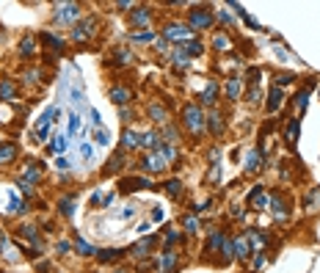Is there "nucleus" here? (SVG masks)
<instances>
[{
  "instance_id": "f257e3e1",
  "label": "nucleus",
  "mask_w": 320,
  "mask_h": 273,
  "mask_svg": "<svg viewBox=\"0 0 320 273\" xmlns=\"http://www.w3.org/2000/svg\"><path fill=\"white\" fill-rule=\"evenodd\" d=\"M182 127L188 130L193 138H202V133L207 130V116L196 102H188L185 108H182Z\"/></svg>"
},
{
  "instance_id": "f03ea898",
  "label": "nucleus",
  "mask_w": 320,
  "mask_h": 273,
  "mask_svg": "<svg viewBox=\"0 0 320 273\" xmlns=\"http://www.w3.org/2000/svg\"><path fill=\"white\" fill-rule=\"evenodd\" d=\"M190 31L188 28V22L182 25V22H168V25H163V39H166L168 44H185V42H190Z\"/></svg>"
},
{
  "instance_id": "7ed1b4c3",
  "label": "nucleus",
  "mask_w": 320,
  "mask_h": 273,
  "mask_svg": "<svg viewBox=\"0 0 320 273\" xmlns=\"http://www.w3.org/2000/svg\"><path fill=\"white\" fill-rule=\"evenodd\" d=\"M94 36H97V19L94 17L80 19V22L72 28V42L75 44H86V42H91Z\"/></svg>"
},
{
  "instance_id": "20e7f679",
  "label": "nucleus",
  "mask_w": 320,
  "mask_h": 273,
  "mask_svg": "<svg viewBox=\"0 0 320 273\" xmlns=\"http://www.w3.org/2000/svg\"><path fill=\"white\" fill-rule=\"evenodd\" d=\"M53 22H61V25H72L80 19V6L78 3H56L53 6Z\"/></svg>"
},
{
  "instance_id": "39448f33",
  "label": "nucleus",
  "mask_w": 320,
  "mask_h": 273,
  "mask_svg": "<svg viewBox=\"0 0 320 273\" xmlns=\"http://www.w3.org/2000/svg\"><path fill=\"white\" fill-rule=\"evenodd\" d=\"M213 19H215V14H213L210 9L196 6V9L188 11V28H190V31H204V28H210V25H213Z\"/></svg>"
},
{
  "instance_id": "423d86ee",
  "label": "nucleus",
  "mask_w": 320,
  "mask_h": 273,
  "mask_svg": "<svg viewBox=\"0 0 320 273\" xmlns=\"http://www.w3.org/2000/svg\"><path fill=\"white\" fill-rule=\"evenodd\" d=\"M166 166H168V160L163 158L160 152H149V155H144V158H141V163H138V168H141V171H146V174L166 171Z\"/></svg>"
},
{
  "instance_id": "0eeeda50",
  "label": "nucleus",
  "mask_w": 320,
  "mask_h": 273,
  "mask_svg": "<svg viewBox=\"0 0 320 273\" xmlns=\"http://www.w3.org/2000/svg\"><path fill=\"white\" fill-rule=\"evenodd\" d=\"M177 265H180V254L171 251V249H166L158 259H155V270L158 273H174Z\"/></svg>"
},
{
  "instance_id": "6e6552de",
  "label": "nucleus",
  "mask_w": 320,
  "mask_h": 273,
  "mask_svg": "<svg viewBox=\"0 0 320 273\" xmlns=\"http://www.w3.org/2000/svg\"><path fill=\"white\" fill-rule=\"evenodd\" d=\"M232 251H235V259H240V262H246V259L254 254V249H251V243H249L246 235L235 237V240H232Z\"/></svg>"
},
{
  "instance_id": "1a4fd4ad",
  "label": "nucleus",
  "mask_w": 320,
  "mask_h": 273,
  "mask_svg": "<svg viewBox=\"0 0 320 273\" xmlns=\"http://www.w3.org/2000/svg\"><path fill=\"white\" fill-rule=\"evenodd\" d=\"M149 19H152V11H149V6H133L130 11V25L133 28H144V25H149Z\"/></svg>"
},
{
  "instance_id": "9d476101",
  "label": "nucleus",
  "mask_w": 320,
  "mask_h": 273,
  "mask_svg": "<svg viewBox=\"0 0 320 273\" xmlns=\"http://www.w3.org/2000/svg\"><path fill=\"white\" fill-rule=\"evenodd\" d=\"M17 155H19V146L14 141H3L0 144V166H11L17 160Z\"/></svg>"
},
{
  "instance_id": "9b49d317",
  "label": "nucleus",
  "mask_w": 320,
  "mask_h": 273,
  "mask_svg": "<svg viewBox=\"0 0 320 273\" xmlns=\"http://www.w3.org/2000/svg\"><path fill=\"white\" fill-rule=\"evenodd\" d=\"M249 204L254 210H265V207H268V193H265L262 185H254V190L249 193Z\"/></svg>"
},
{
  "instance_id": "f8f14e48",
  "label": "nucleus",
  "mask_w": 320,
  "mask_h": 273,
  "mask_svg": "<svg viewBox=\"0 0 320 273\" xmlns=\"http://www.w3.org/2000/svg\"><path fill=\"white\" fill-rule=\"evenodd\" d=\"M42 42H44V47L53 53V56H61V53H64V47H66L64 39L56 36V33H42Z\"/></svg>"
},
{
  "instance_id": "ddd939ff",
  "label": "nucleus",
  "mask_w": 320,
  "mask_h": 273,
  "mask_svg": "<svg viewBox=\"0 0 320 273\" xmlns=\"http://www.w3.org/2000/svg\"><path fill=\"white\" fill-rule=\"evenodd\" d=\"M158 243L155 237H144L141 243H135L133 249H130V257H135V259H144V257H149V251H152V245Z\"/></svg>"
},
{
  "instance_id": "4468645a",
  "label": "nucleus",
  "mask_w": 320,
  "mask_h": 273,
  "mask_svg": "<svg viewBox=\"0 0 320 273\" xmlns=\"http://www.w3.org/2000/svg\"><path fill=\"white\" fill-rule=\"evenodd\" d=\"M282 102H284V91L282 88H270V94H268V102H265V111L268 113H276L279 108H282Z\"/></svg>"
},
{
  "instance_id": "2eb2a0df",
  "label": "nucleus",
  "mask_w": 320,
  "mask_h": 273,
  "mask_svg": "<svg viewBox=\"0 0 320 273\" xmlns=\"http://www.w3.org/2000/svg\"><path fill=\"white\" fill-rule=\"evenodd\" d=\"M0 100L3 102H14L17 100V83L11 78L0 80Z\"/></svg>"
},
{
  "instance_id": "dca6fc26",
  "label": "nucleus",
  "mask_w": 320,
  "mask_h": 273,
  "mask_svg": "<svg viewBox=\"0 0 320 273\" xmlns=\"http://www.w3.org/2000/svg\"><path fill=\"white\" fill-rule=\"evenodd\" d=\"M215 100H218V83H215V80H210L207 88L199 94V102H202V105H215Z\"/></svg>"
},
{
  "instance_id": "f3484780",
  "label": "nucleus",
  "mask_w": 320,
  "mask_h": 273,
  "mask_svg": "<svg viewBox=\"0 0 320 273\" xmlns=\"http://www.w3.org/2000/svg\"><path fill=\"white\" fill-rule=\"evenodd\" d=\"M240 91H243V80L240 78H227V100L237 102L240 100Z\"/></svg>"
},
{
  "instance_id": "a211bd4d",
  "label": "nucleus",
  "mask_w": 320,
  "mask_h": 273,
  "mask_svg": "<svg viewBox=\"0 0 320 273\" xmlns=\"http://www.w3.org/2000/svg\"><path fill=\"white\" fill-rule=\"evenodd\" d=\"M260 168H262V152H260V149H251V152L246 155V171L257 174Z\"/></svg>"
},
{
  "instance_id": "6ab92c4d",
  "label": "nucleus",
  "mask_w": 320,
  "mask_h": 273,
  "mask_svg": "<svg viewBox=\"0 0 320 273\" xmlns=\"http://www.w3.org/2000/svg\"><path fill=\"white\" fill-rule=\"evenodd\" d=\"M111 100L116 102V105H127V102L133 100V91L127 86H113L111 88Z\"/></svg>"
},
{
  "instance_id": "aec40b11",
  "label": "nucleus",
  "mask_w": 320,
  "mask_h": 273,
  "mask_svg": "<svg viewBox=\"0 0 320 273\" xmlns=\"http://www.w3.org/2000/svg\"><path fill=\"white\" fill-rule=\"evenodd\" d=\"M141 146V135L133 133V130H125L121 133V152H127V149H138Z\"/></svg>"
},
{
  "instance_id": "412c9836",
  "label": "nucleus",
  "mask_w": 320,
  "mask_h": 273,
  "mask_svg": "<svg viewBox=\"0 0 320 273\" xmlns=\"http://www.w3.org/2000/svg\"><path fill=\"white\" fill-rule=\"evenodd\" d=\"M33 53H36V36L28 33V36H22V42H19V56H22V58H31Z\"/></svg>"
},
{
  "instance_id": "4be33fe9",
  "label": "nucleus",
  "mask_w": 320,
  "mask_h": 273,
  "mask_svg": "<svg viewBox=\"0 0 320 273\" xmlns=\"http://www.w3.org/2000/svg\"><path fill=\"white\" fill-rule=\"evenodd\" d=\"M149 119H152V121H160V125H166V121H168V111L160 105V102H152V105H149Z\"/></svg>"
},
{
  "instance_id": "5701e85b",
  "label": "nucleus",
  "mask_w": 320,
  "mask_h": 273,
  "mask_svg": "<svg viewBox=\"0 0 320 273\" xmlns=\"http://www.w3.org/2000/svg\"><path fill=\"white\" fill-rule=\"evenodd\" d=\"M75 251H78L80 257H94V254H97V249H94L91 243H86L80 235H75Z\"/></svg>"
},
{
  "instance_id": "b1692460",
  "label": "nucleus",
  "mask_w": 320,
  "mask_h": 273,
  "mask_svg": "<svg viewBox=\"0 0 320 273\" xmlns=\"http://www.w3.org/2000/svg\"><path fill=\"white\" fill-rule=\"evenodd\" d=\"M284 141H287V144H296L298 141V119L284 121Z\"/></svg>"
},
{
  "instance_id": "393cba45",
  "label": "nucleus",
  "mask_w": 320,
  "mask_h": 273,
  "mask_svg": "<svg viewBox=\"0 0 320 273\" xmlns=\"http://www.w3.org/2000/svg\"><path fill=\"white\" fill-rule=\"evenodd\" d=\"M17 235L22 237V240H28V243H33L36 245L39 243V235H36V227H33V224H22V227L17 229Z\"/></svg>"
},
{
  "instance_id": "a878e982",
  "label": "nucleus",
  "mask_w": 320,
  "mask_h": 273,
  "mask_svg": "<svg viewBox=\"0 0 320 273\" xmlns=\"http://www.w3.org/2000/svg\"><path fill=\"white\" fill-rule=\"evenodd\" d=\"M182 50L188 53V58H199V56H204V44L199 42V39H190V42H185V44H182Z\"/></svg>"
},
{
  "instance_id": "bb28decb",
  "label": "nucleus",
  "mask_w": 320,
  "mask_h": 273,
  "mask_svg": "<svg viewBox=\"0 0 320 273\" xmlns=\"http://www.w3.org/2000/svg\"><path fill=\"white\" fill-rule=\"evenodd\" d=\"M207 130H210L213 135H221V133H224V119H221V113H218V111L210 113V119H207Z\"/></svg>"
},
{
  "instance_id": "cd10ccee",
  "label": "nucleus",
  "mask_w": 320,
  "mask_h": 273,
  "mask_svg": "<svg viewBox=\"0 0 320 273\" xmlns=\"http://www.w3.org/2000/svg\"><path fill=\"white\" fill-rule=\"evenodd\" d=\"M213 50L215 53H227L229 50V36H227V33H215V39H213Z\"/></svg>"
},
{
  "instance_id": "c85d7f7f",
  "label": "nucleus",
  "mask_w": 320,
  "mask_h": 273,
  "mask_svg": "<svg viewBox=\"0 0 320 273\" xmlns=\"http://www.w3.org/2000/svg\"><path fill=\"white\" fill-rule=\"evenodd\" d=\"M306 102H309V88H301V91L296 94V113L298 116L306 111Z\"/></svg>"
},
{
  "instance_id": "c756f323",
  "label": "nucleus",
  "mask_w": 320,
  "mask_h": 273,
  "mask_svg": "<svg viewBox=\"0 0 320 273\" xmlns=\"http://www.w3.org/2000/svg\"><path fill=\"white\" fill-rule=\"evenodd\" d=\"M125 251L121 249H105V251H97V259L100 262H113V259H119Z\"/></svg>"
},
{
  "instance_id": "7c9ffc66",
  "label": "nucleus",
  "mask_w": 320,
  "mask_h": 273,
  "mask_svg": "<svg viewBox=\"0 0 320 273\" xmlns=\"http://www.w3.org/2000/svg\"><path fill=\"white\" fill-rule=\"evenodd\" d=\"M121 163H125V152L119 149V152L113 155L111 160H108V168H105V174H113V171H119V168H121Z\"/></svg>"
},
{
  "instance_id": "2f4dec72",
  "label": "nucleus",
  "mask_w": 320,
  "mask_h": 273,
  "mask_svg": "<svg viewBox=\"0 0 320 273\" xmlns=\"http://www.w3.org/2000/svg\"><path fill=\"white\" fill-rule=\"evenodd\" d=\"M166 193L171 196V199H180V196L185 193V190H182V182L180 180H168L166 182Z\"/></svg>"
},
{
  "instance_id": "473e14b6",
  "label": "nucleus",
  "mask_w": 320,
  "mask_h": 273,
  "mask_svg": "<svg viewBox=\"0 0 320 273\" xmlns=\"http://www.w3.org/2000/svg\"><path fill=\"white\" fill-rule=\"evenodd\" d=\"M246 102H249V105H260V102H262V88L260 86H251L249 91H246Z\"/></svg>"
},
{
  "instance_id": "72a5a7b5",
  "label": "nucleus",
  "mask_w": 320,
  "mask_h": 273,
  "mask_svg": "<svg viewBox=\"0 0 320 273\" xmlns=\"http://www.w3.org/2000/svg\"><path fill=\"white\" fill-rule=\"evenodd\" d=\"M58 210H61V215L69 218V215L75 213V199H72V196H64V199L58 202Z\"/></svg>"
},
{
  "instance_id": "f704fd0d",
  "label": "nucleus",
  "mask_w": 320,
  "mask_h": 273,
  "mask_svg": "<svg viewBox=\"0 0 320 273\" xmlns=\"http://www.w3.org/2000/svg\"><path fill=\"white\" fill-rule=\"evenodd\" d=\"M130 39H133V42H141V44H144V42H155V33L152 31H135V33H130Z\"/></svg>"
},
{
  "instance_id": "c9c22d12",
  "label": "nucleus",
  "mask_w": 320,
  "mask_h": 273,
  "mask_svg": "<svg viewBox=\"0 0 320 273\" xmlns=\"http://www.w3.org/2000/svg\"><path fill=\"white\" fill-rule=\"evenodd\" d=\"M315 204H320V188H312L309 193H306V202H304V207H306V210H312Z\"/></svg>"
},
{
  "instance_id": "e433bc0d",
  "label": "nucleus",
  "mask_w": 320,
  "mask_h": 273,
  "mask_svg": "<svg viewBox=\"0 0 320 273\" xmlns=\"http://www.w3.org/2000/svg\"><path fill=\"white\" fill-rule=\"evenodd\" d=\"M182 227L188 229V235H196V232H199V221H196L193 215H182Z\"/></svg>"
},
{
  "instance_id": "4c0bfd02",
  "label": "nucleus",
  "mask_w": 320,
  "mask_h": 273,
  "mask_svg": "<svg viewBox=\"0 0 320 273\" xmlns=\"http://www.w3.org/2000/svg\"><path fill=\"white\" fill-rule=\"evenodd\" d=\"M163 240H166V245H174V243H182V235L177 229H166V235H163Z\"/></svg>"
},
{
  "instance_id": "58836bf2",
  "label": "nucleus",
  "mask_w": 320,
  "mask_h": 273,
  "mask_svg": "<svg viewBox=\"0 0 320 273\" xmlns=\"http://www.w3.org/2000/svg\"><path fill=\"white\" fill-rule=\"evenodd\" d=\"M133 53L130 50H113V64H127Z\"/></svg>"
},
{
  "instance_id": "ea45409f",
  "label": "nucleus",
  "mask_w": 320,
  "mask_h": 273,
  "mask_svg": "<svg viewBox=\"0 0 320 273\" xmlns=\"http://www.w3.org/2000/svg\"><path fill=\"white\" fill-rule=\"evenodd\" d=\"M287 83H292V75L290 72H279L276 75V88L279 86H287Z\"/></svg>"
},
{
  "instance_id": "a19ab883",
  "label": "nucleus",
  "mask_w": 320,
  "mask_h": 273,
  "mask_svg": "<svg viewBox=\"0 0 320 273\" xmlns=\"http://www.w3.org/2000/svg\"><path fill=\"white\" fill-rule=\"evenodd\" d=\"M64 149H66V138H56V141H53V152H64Z\"/></svg>"
},
{
  "instance_id": "79ce46f5",
  "label": "nucleus",
  "mask_w": 320,
  "mask_h": 273,
  "mask_svg": "<svg viewBox=\"0 0 320 273\" xmlns=\"http://www.w3.org/2000/svg\"><path fill=\"white\" fill-rule=\"evenodd\" d=\"M80 130V119H78V113H72L69 116V133H78Z\"/></svg>"
},
{
  "instance_id": "37998d69",
  "label": "nucleus",
  "mask_w": 320,
  "mask_h": 273,
  "mask_svg": "<svg viewBox=\"0 0 320 273\" xmlns=\"http://www.w3.org/2000/svg\"><path fill=\"white\" fill-rule=\"evenodd\" d=\"M155 47H158L160 53H166V50H168V47H171V44H168L166 39H155Z\"/></svg>"
},
{
  "instance_id": "c03bdc74",
  "label": "nucleus",
  "mask_w": 320,
  "mask_h": 273,
  "mask_svg": "<svg viewBox=\"0 0 320 273\" xmlns=\"http://www.w3.org/2000/svg\"><path fill=\"white\" fill-rule=\"evenodd\" d=\"M94 138H97L100 144H108V133H105V130H97V133H94Z\"/></svg>"
},
{
  "instance_id": "a18cd8bd",
  "label": "nucleus",
  "mask_w": 320,
  "mask_h": 273,
  "mask_svg": "<svg viewBox=\"0 0 320 273\" xmlns=\"http://www.w3.org/2000/svg\"><path fill=\"white\" fill-rule=\"evenodd\" d=\"M69 251H72V243H58V254H69Z\"/></svg>"
},
{
  "instance_id": "49530a36",
  "label": "nucleus",
  "mask_w": 320,
  "mask_h": 273,
  "mask_svg": "<svg viewBox=\"0 0 320 273\" xmlns=\"http://www.w3.org/2000/svg\"><path fill=\"white\" fill-rule=\"evenodd\" d=\"M218 19L224 25H232V14H227V11H218Z\"/></svg>"
},
{
  "instance_id": "de8ad7c7",
  "label": "nucleus",
  "mask_w": 320,
  "mask_h": 273,
  "mask_svg": "<svg viewBox=\"0 0 320 273\" xmlns=\"http://www.w3.org/2000/svg\"><path fill=\"white\" fill-rule=\"evenodd\" d=\"M6 245H9V235L0 229V251H6Z\"/></svg>"
},
{
  "instance_id": "09e8293b",
  "label": "nucleus",
  "mask_w": 320,
  "mask_h": 273,
  "mask_svg": "<svg viewBox=\"0 0 320 273\" xmlns=\"http://www.w3.org/2000/svg\"><path fill=\"white\" fill-rule=\"evenodd\" d=\"M80 155H83V158H91V146L83 144V146H80Z\"/></svg>"
},
{
  "instance_id": "8fccbe9b",
  "label": "nucleus",
  "mask_w": 320,
  "mask_h": 273,
  "mask_svg": "<svg viewBox=\"0 0 320 273\" xmlns=\"http://www.w3.org/2000/svg\"><path fill=\"white\" fill-rule=\"evenodd\" d=\"M152 218H155V221H160V218H163V210H160V207H155V213H152Z\"/></svg>"
},
{
  "instance_id": "3c124183",
  "label": "nucleus",
  "mask_w": 320,
  "mask_h": 273,
  "mask_svg": "<svg viewBox=\"0 0 320 273\" xmlns=\"http://www.w3.org/2000/svg\"><path fill=\"white\" fill-rule=\"evenodd\" d=\"M113 273H130V270H127V268H119V270H113Z\"/></svg>"
}]
</instances>
